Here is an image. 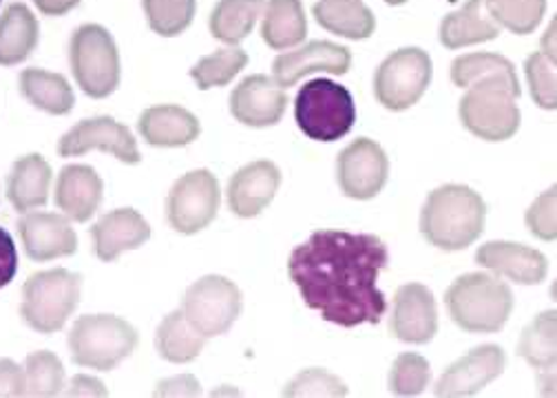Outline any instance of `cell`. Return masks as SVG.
<instances>
[{
  "label": "cell",
  "mask_w": 557,
  "mask_h": 398,
  "mask_svg": "<svg viewBox=\"0 0 557 398\" xmlns=\"http://www.w3.org/2000/svg\"><path fill=\"white\" fill-rule=\"evenodd\" d=\"M389 160L374 140L359 138L345 147L336 160V177L343 195L352 199H372L387 184Z\"/></svg>",
  "instance_id": "cell-12"
},
{
  "label": "cell",
  "mask_w": 557,
  "mask_h": 398,
  "mask_svg": "<svg viewBox=\"0 0 557 398\" xmlns=\"http://www.w3.org/2000/svg\"><path fill=\"white\" fill-rule=\"evenodd\" d=\"M498 34L500 27L496 18L490 12H484V0H467L458 12L445 16L441 25V42L447 49H462L496 40Z\"/></svg>",
  "instance_id": "cell-24"
},
{
  "label": "cell",
  "mask_w": 557,
  "mask_h": 398,
  "mask_svg": "<svg viewBox=\"0 0 557 398\" xmlns=\"http://www.w3.org/2000/svg\"><path fill=\"white\" fill-rule=\"evenodd\" d=\"M492 76L518 80L513 64L498 53H467L451 62V80L456 87H471L473 83Z\"/></svg>",
  "instance_id": "cell-34"
},
{
  "label": "cell",
  "mask_w": 557,
  "mask_h": 398,
  "mask_svg": "<svg viewBox=\"0 0 557 398\" xmlns=\"http://www.w3.org/2000/svg\"><path fill=\"white\" fill-rule=\"evenodd\" d=\"M137 346L135 327L113 314H87L76 321L69 335L72 359L91 370H113Z\"/></svg>",
  "instance_id": "cell-6"
},
{
  "label": "cell",
  "mask_w": 557,
  "mask_h": 398,
  "mask_svg": "<svg viewBox=\"0 0 557 398\" xmlns=\"http://www.w3.org/2000/svg\"><path fill=\"white\" fill-rule=\"evenodd\" d=\"M389 252L381 237L347 231H317L297 246L288 273L308 308L341 327L376 325L387 312L379 277Z\"/></svg>",
  "instance_id": "cell-1"
},
{
  "label": "cell",
  "mask_w": 557,
  "mask_h": 398,
  "mask_svg": "<svg viewBox=\"0 0 557 398\" xmlns=\"http://www.w3.org/2000/svg\"><path fill=\"white\" fill-rule=\"evenodd\" d=\"M242 290L226 277L208 275L195 282L184 297V314L206 339L226 335L242 314Z\"/></svg>",
  "instance_id": "cell-10"
},
{
  "label": "cell",
  "mask_w": 557,
  "mask_h": 398,
  "mask_svg": "<svg viewBox=\"0 0 557 398\" xmlns=\"http://www.w3.org/2000/svg\"><path fill=\"white\" fill-rule=\"evenodd\" d=\"M451 321L465 332H498L505 327L513 295L505 282L486 273H469L456 279L445 295Z\"/></svg>",
  "instance_id": "cell-4"
},
{
  "label": "cell",
  "mask_w": 557,
  "mask_h": 398,
  "mask_svg": "<svg viewBox=\"0 0 557 398\" xmlns=\"http://www.w3.org/2000/svg\"><path fill=\"white\" fill-rule=\"evenodd\" d=\"M312 14L323 29L350 40H366L376 29L374 14L361 0H319Z\"/></svg>",
  "instance_id": "cell-27"
},
{
  "label": "cell",
  "mask_w": 557,
  "mask_h": 398,
  "mask_svg": "<svg viewBox=\"0 0 557 398\" xmlns=\"http://www.w3.org/2000/svg\"><path fill=\"white\" fill-rule=\"evenodd\" d=\"M537 370H540L537 372V391H540V396L557 398V352Z\"/></svg>",
  "instance_id": "cell-44"
},
{
  "label": "cell",
  "mask_w": 557,
  "mask_h": 398,
  "mask_svg": "<svg viewBox=\"0 0 557 398\" xmlns=\"http://www.w3.org/2000/svg\"><path fill=\"white\" fill-rule=\"evenodd\" d=\"M432 83V60L423 49L407 47L389 53L376 70L374 94L389 111H405L423 98Z\"/></svg>",
  "instance_id": "cell-9"
},
{
  "label": "cell",
  "mask_w": 557,
  "mask_h": 398,
  "mask_svg": "<svg viewBox=\"0 0 557 398\" xmlns=\"http://www.w3.org/2000/svg\"><path fill=\"white\" fill-rule=\"evenodd\" d=\"M49 186L51 166L42 160V156L32 153L14 164L8 179V197L18 213H27L47 202Z\"/></svg>",
  "instance_id": "cell-25"
},
{
  "label": "cell",
  "mask_w": 557,
  "mask_h": 398,
  "mask_svg": "<svg viewBox=\"0 0 557 398\" xmlns=\"http://www.w3.org/2000/svg\"><path fill=\"white\" fill-rule=\"evenodd\" d=\"M432 370L425 357L405 352L400 355L389 372V389L396 396H416L423 394L425 387L430 385Z\"/></svg>",
  "instance_id": "cell-39"
},
{
  "label": "cell",
  "mask_w": 557,
  "mask_h": 398,
  "mask_svg": "<svg viewBox=\"0 0 557 398\" xmlns=\"http://www.w3.org/2000/svg\"><path fill=\"white\" fill-rule=\"evenodd\" d=\"M220 182L211 171H193L180 177L166 199V217L177 233L193 235L211 224L220 211Z\"/></svg>",
  "instance_id": "cell-11"
},
{
  "label": "cell",
  "mask_w": 557,
  "mask_h": 398,
  "mask_svg": "<svg viewBox=\"0 0 557 398\" xmlns=\"http://www.w3.org/2000/svg\"><path fill=\"white\" fill-rule=\"evenodd\" d=\"M23 96L45 113L64 115L74 109L76 96L66 78L45 70H25L21 74Z\"/></svg>",
  "instance_id": "cell-29"
},
{
  "label": "cell",
  "mask_w": 557,
  "mask_h": 398,
  "mask_svg": "<svg viewBox=\"0 0 557 398\" xmlns=\"http://www.w3.org/2000/svg\"><path fill=\"white\" fill-rule=\"evenodd\" d=\"M102 192V179L91 166L69 164L58 175L55 204L69 220L87 222L96 215Z\"/></svg>",
  "instance_id": "cell-21"
},
{
  "label": "cell",
  "mask_w": 557,
  "mask_h": 398,
  "mask_svg": "<svg viewBox=\"0 0 557 398\" xmlns=\"http://www.w3.org/2000/svg\"><path fill=\"white\" fill-rule=\"evenodd\" d=\"M557 352V310L540 312L531 325L524 327L518 355L533 368H542Z\"/></svg>",
  "instance_id": "cell-33"
},
{
  "label": "cell",
  "mask_w": 557,
  "mask_h": 398,
  "mask_svg": "<svg viewBox=\"0 0 557 398\" xmlns=\"http://www.w3.org/2000/svg\"><path fill=\"white\" fill-rule=\"evenodd\" d=\"M96 254L102 261H113L126 250H135L151 237V226L133 209L107 213L91 231Z\"/></svg>",
  "instance_id": "cell-22"
},
{
  "label": "cell",
  "mask_w": 557,
  "mask_h": 398,
  "mask_svg": "<svg viewBox=\"0 0 557 398\" xmlns=\"http://www.w3.org/2000/svg\"><path fill=\"white\" fill-rule=\"evenodd\" d=\"M475 261L482 269L527 286L542 284L548 273V261L540 250L509 241H490L480 246Z\"/></svg>",
  "instance_id": "cell-18"
},
{
  "label": "cell",
  "mask_w": 557,
  "mask_h": 398,
  "mask_svg": "<svg viewBox=\"0 0 557 398\" xmlns=\"http://www.w3.org/2000/svg\"><path fill=\"white\" fill-rule=\"evenodd\" d=\"M263 8L265 0H220L211 14V34L226 45H239L252 32Z\"/></svg>",
  "instance_id": "cell-31"
},
{
  "label": "cell",
  "mask_w": 557,
  "mask_h": 398,
  "mask_svg": "<svg viewBox=\"0 0 557 398\" xmlns=\"http://www.w3.org/2000/svg\"><path fill=\"white\" fill-rule=\"evenodd\" d=\"M520 83L503 76L482 78L460 100V120L469 133L486 142H503L520 126Z\"/></svg>",
  "instance_id": "cell-3"
},
{
  "label": "cell",
  "mask_w": 557,
  "mask_h": 398,
  "mask_svg": "<svg viewBox=\"0 0 557 398\" xmlns=\"http://www.w3.org/2000/svg\"><path fill=\"white\" fill-rule=\"evenodd\" d=\"M507 365V357L500 346H480L449 365L438 378L436 396H473L484 385L496 381Z\"/></svg>",
  "instance_id": "cell-16"
},
{
  "label": "cell",
  "mask_w": 557,
  "mask_h": 398,
  "mask_svg": "<svg viewBox=\"0 0 557 398\" xmlns=\"http://www.w3.org/2000/svg\"><path fill=\"white\" fill-rule=\"evenodd\" d=\"M206 337L195 329V325L186 319L184 310L171 312L156 335L158 352L171 363H188L193 361L201 348Z\"/></svg>",
  "instance_id": "cell-30"
},
{
  "label": "cell",
  "mask_w": 557,
  "mask_h": 398,
  "mask_svg": "<svg viewBox=\"0 0 557 398\" xmlns=\"http://www.w3.org/2000/svg\"><path fill=\"white\" fill-rule=\"evenodd\" d=\"M389 327L392 335L405 344H430L438 332V308L432 290L423 284L398 288Z\"/></svg>",
  "instance_id": "cell-15"
},
{
  "label": "cell",
  "mask_w": 557,
  "mask_h": 398,
  "mask_svg": "<svg viewBox=\"0 0 557 398\" xmlns=\"http://www.w3.org/2000/svg\"><path fill=\"white\" fill-rule=\"evenodd\" d=\"M295 120L310 140H341L357 122L355 98L343 85L327 78H314L297 94Z\"/></svg>",
  "instance_id": "cell-5"
},
{
  "label": "cell",
  "mask_w": 557,
  "mask_h": 398,
  "mask_svg": "<svg viewBox=\"0 0 557 398\" xmlns=\"http://www.w3.org/2000/svg\"><path fill=\"white\" fill-rule=\"evenodd\" d=\"M540 47H542V53L557 64V14L553 16L550 25L546 27V32L542 34L540 38Z\"/></svg>",
  "instance_id": "cell-47"
},
{
  "label": "cell",
  "mask_w": 557,
  "mask_h": 398,
  "mask_svg": "<svg viewBox=\"0 0 557 398\" xmlns=\"http://www.w3.org/2000/svg\"><path fill=\"white\" fill-rule=\"evenodd\" d=\"M0 396H25V370L10 359H0Z\"/></svg>",
  "instance_id": "cell-43"
},
{
  "label": "cell",
  "mask_w": 557,
  "mask_h": 398,
  "mask_svg": "<svg viewBox=\"0 0 557 398\" xmlns=\"http://www.w3.org/2000/svg\"><path fill=\"white\" fill-rule=\"evenodd\" d=\"M527 228L542 241L557 239V184L542 192L524 215Z\"/></svg>",
  "instance_id": "cell-40"
},
{
  "label": "cell",
  "mask_w": 557,
  "mask_h": 398,
  "mask_svg": "<svg viewBox=\"0 0 557 398\" xmlns=\"http://www.w3.org/2000/svg\"><path fill=\"white\" fill-rule=\"evenodd\" d=\"M527 83L533 102L540 109L555 111L557 109V64L550 62L542 51L529 55L524 62Z\"/></svg>",
  "instance_id": "cell-38"
},
{
  "label": "cell",
  "mask_w": 557,
  "mask_h": 398,
  "mask_svg": "<svg viewBox=\"0 0 557 398\" xmlns=\"http://www.w3.org/2000/svg\"><path fill=\"white\" fill-rule=\"evenodd\" d=\"M385 3H387V5H405L407 0H385Z\"/></svg>",
  "instance_id": "cell-49"
},
{
  "label": "cell",
  "mask_w": 557,
  "mask_h": 398,
  "mask_svg": "<svg viewBox=\"0 0 557 398\" xmlns=\"http://www.w3.org/2000/svg\"><path fill=\"white\" fill-rule=\"evenodd\" d=\"M18 273V252L14 246L12 235L0 228V288H5L10 282H14Z\"/></svg>",
  "instance_id": "cell-42"
},
{
  "label": "cell",
  "mask_w": 557,
  "mask_h": 398,
  "mask_svg": "<svg viewBox=\"0 0 557 398\" xmlns=\"http://www.w3.org/2000/svg\"><path fill=\"white\" fill-rule=\"evenodd\" d=\"M69 60L81 89L91 98H107L120 85V53L113 36L96 23L74 32Z\"/></svg>",
  "instance_id": "cell-8"
},
{
  "label": "cell",
  "mask_w": 557,
  "mask_h": 398,
  "mask_svg": "<svg viewBox=\"0 0 557 398\" xmlns=\"http://www.w3.org/2000/svg\"><path fill=\"white\" fill-rule=\"evenodd\" d=\"M550 297H553V301H557V279H555L553 286H550Z\"/></svg>",
  "instance_id": "cell-48"
},
{
  "label": "cell",
  "mask_w": 557,
  "mask_h": 398,
  "mask_svg": "<svg viewBox=\"0 0 557 398\" xmlns=\"http://www.w3.org/2000/svg\"><path fill=\"white\" fill-rule=\"evenodd\" d=\"M484 5L498 25L518 36L533 34L546 12V0H484Z\"/></svg>",
  "instance_id": "cell-35"
},
{
  "label": "cell",
  "mask_w": 557,
  "mask_h": 398,
  "mask_svg": "<svg viewBox=\"0 0 557 398\" xmlns=\"http://www.w3.org/2000/svg\"><path fill=\"white\" fill-rule=\"evenodd\" d=\"M345 385L325 370H306L286 389V396H345Z\"/></svg>",
  "instance_id": "cell-41"
},
{
  "label": "cell",
  "mask_w": 557,
  "mask_h": 398,
  "mask_svg": "<svg viewBox=\"0 0 557 398\" xmlns=\"http://www.w3.org/2000/svg\"><path fill=\"white\" fill-rule=\"evenodd\" d=\"M72 396H83V394H94V396H104L107 389L100 381L91 378V376H76L72 383V389H69Z\"/></svg>",
  "instance_id": "cell-46"
},
{
  "label": "cell",
  "mask_w": 557,
  "mask_h": 398,
  "mask_svg": "<svg viewBox=\"0 0 557 398\" xmlns=\"http://www.w3.org/2000/svg\"><path fill=\"white\" fill-rule=\"evenodd\" d=\"M45 16H64L81 5V0H34Z\"/></svg>",
  "instance_id": "cell-45"
},
{
  "label": "cell",
  "mask_w": 557,
  "mask_h": 398,
  "mask_svg": "<svg viewBox=\"0 0 557 398\" xmlns=\"http://www.w3.org/2000/svg\"><path fill=\"white\" fill-rule=\"evenodd\" d=\"M288 104V96L284 87H278L268 76H250L239 87H235L231 96V111L233 115L255 128L274 126L284 117Z\"/></svg>",
  "instance_id": "cell-17"
},
{
  "label": "cell",
  "mask_w": 557,
  "mask_h": 398,
  "mask_svg": "<svg viewBox=\"0 0 557 398\" xmlns=\"http://www.w3.org/2000/svg\"><path fill=\"white\" fill-rule=\"evenodd\" d=\"M352 64V53L343 45H334L327 40H314L301 49L276 55L272 62V76L278 87H293L301 78L325 72L334 76L347 74Z\"/></svg>",
  "instance_id": "cell-14"
},
{
  "label": "cell",
  "mask_w": 557,
  "mask_h": 398,
  "mask_svg": "<svg viewBox=\"0 0 557 398\" xmlns=\"http://www.w3.org/2000/svg\"><path fill=\"white\" fill-rule=\"evenodd\" d=\"M40 27L32 10L23 3L10 5L0 16V64L25 62L38 45Z\"/></svg>",
  "instance_id": "cell-26"
},
{
  "label": "cell",
  "mask_w": 557,
  "mask_h": 398,
  "mask_svg": "<svg viewBox=\"0 0 557 398\" xmlns=\"http://www.w3.org/2000/svg\"><path fill=\"white\" fill-rule=\"evenodd\" d=\"M143 8L149 27L164 38H173L190 27L197 0H143Z\"/></svg>",
  "instance_id": "cell-36"
},
{
  "label": "cell",
  "mask_w": 557,
  "mask_h": 398,
  "mask_svg": "<svg viewBox=\"0 0 557 398\" xmlns=\"http://www.w3.org/2000/svg\"><path fill=\"white\" fill-rule=\"evenodd\" d=\"M308 23L301 0H270L265 5L261 38L268 47L284 51L306 40Z\"/></svg>",
  "instance_id": "cell-28"
},
{
  "label": "cell",
  "mask_w": 557,
  "mask_h": 398,
  "mask_svg": "<svg viewBox=\"0 0 557 398\" xmlns=\"http://www.w3.org/2000/svg\"><path fill=\"white\" fill-rule=\"evenodd\" d=\"M484 199L469 186L445 184L430 192L421 211V233L443 250H465L484 231Z\"/></svg>",
  "instance_id": "cell-2"
},
{
  "label": "cell",
  "mask_w": 557,
  "mask_h": 398,
  "mask_svg": "<svg viewBox=\"0 0 557 398\" xmlns=\"http://www.w3.org/2000/svg\"><path fill=\"white\" fill-rule=\"evenodd\" d=\"M199 120L177 104L151 107L139 117V136L153 147H186L199 138Z\"/></svg>",
  "instance_id": "cell-23"
},
{
  "label": "cell",
  "mask_w": 557,
  "mask_h": 398,
  "mask_svg": "<svg viewBox=\"0 0 557 398\" xmlns=\"http://www.w3.org/2000/svg\"><path fill=\"white\" fill-rule=\"evenodd\" d=\"M81 301V277L64 269L32 275L23 286L21 314L29 327L51 335L64 327Z\"/></svg>",
  "instance_id": "cell-7"
},
{
  "label": "cell",
  "mask_w": 557,
  "mask_h": 398,
  "mask_svg": "<svg viewBox=\"0 0 557 398\" xmlns=\"http://www.w3.org/2000/svg\"><path fill=\"white\" fill-rule=\"evenodd\" d=\"M94 149H102L124 164L139 162V151L133 133L109 115L78 122L72 130L64 133L58 145V153L62 158H76Z\"/></svg>",
  "instance_id": "cell-13"
},
{
  "label": "cell",
  "mask_w": 557,
  "mask_h": 398,
  "mask_svg": "<svg viewBox=\"0 0 557 398\" xmlns=\"http://www.w3.org/2000/svg\"><path fill=\"white\" fill-rule=\"evenodd\" d=\"M64 387V368L51 352H34L25 365V396H55Z\"/></svg>",
  "instance_id": "cell-37"
},
{
  "label": "cell",
  "mask_w": 557,
  "mask_h": 398,
  "mask_svg": "<svg viewBox=\"0 0 557 398\" xmlns=\"http://www.w3.org/2000/svg\"><path fill=\"white\" fill-rule=\"evenodd\" d=\"M248 64V55L246 51L231 47V49H218L215 53L201 58L193 70H190V78L195 80V85L206 91L213 87H224L228 85L244 66Z\"/></svg>",
  "instance_id": "cell-32"
},
{
  "label": "cell",
  "mask_w": 557,
  "mask_h": 398,
  "mask_svg": "<svg viewBox=\"0 0 557 398\" xmlns=\"http://www.w3.org/2000/svg\"><path fill=\"white\" fill-rule=\"evenodd\" d=\"M18 233L34 261H49L74 254L78 237L66 217L55 213H29L18 222Z\"/></svg>",
  "instance_id": "cell-20"
},
{
  "label": "cell",
  "mask_w": 557,
  "mask_h": 398,
  "mask_svg": "<svg viewBox=\"0 0 557 398\" xmlns=\"http://www.w3.org/2000/svg\"><path fill=\"white\" fill-rule=\"evenodd\" d=\"M282 173L268 160L239 169L228 184V207L237 217H257L274 199Z\"/></svg>",
  "instance_id": "cell-19"
}]
</instances>
